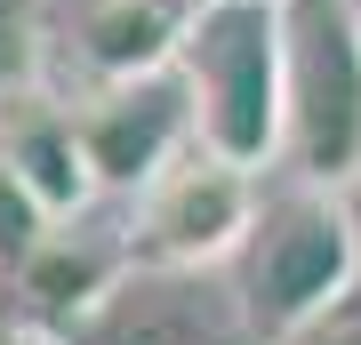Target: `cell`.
<instances>
[{
  "mask_svg": "<svg viewBox=\"0 0 361 345\" xmlns=\"http://www.w3.org/2000/svg\"><path fill=\"white\" fill-rule=\"evenodd\" d=\"M361 289V249H353V209L337 185L289 177L265 193L257 225H249L241 257H233V297H241V329L257 345L297 337L313 313Z\"/></svg>",
  "mask_w": 361,
  "mask_h": 345,
  "instance_id": "6da1fadb",
  "label": "cell"
},
{
  "mask_svg": "<svg viewBox=\"0 0 361 345\" xmlns=\"http://www.w3.org/2000/svg\"><path fill=\"white\" fill-rule=\"evenodd\" d=\"M177 73L209 153L281 169V0H193Z\"/></svg>",
  "mask_w": 361,
  "mask_h": 345,
  "instance_id": "7a4b0ae2",
  "label": "cell"
},
{
  "mask_svg": "<svg viewBox=\"0 0 361 345\" xmlns=\"http://www.w3.org/2000/svg\"><path fill=\"white\" fill-rule=\"evenodd\" d=\"M281 177H361V0H281Z\"/></svg>",
  "mask_w": 361,
  "mask_h": 345,
  "instance_id": "3957f363",
  "label": "cell"
},
{
  "mask_svg": "<svg viewBox=\"0 0 361 345\" xmlns=\"http://www.w3.org/2000/svg\"><path fill=\"white\" fill-rule=\"evenodd\" d=\"M265 209V177L209 145H185L177 161L161 169L153 185L129 201V241L137 273H209V265H233Z\"/></svg>",
  "mask_w": 361,
  "mask_h": 345,
  "instance_id": "277c9868",
  "label": "cell"
},
{
  "mask_svg": "<svg viewBox=\"0 0 361 345\" xmlns=\"http://www.w3.org/2000/svg\"><path fill=\"white\" fill-rule=\"evenodd\" d=\"M73 128L97 161V185L104 193H137L161 177L185 145H201L193 128V97H185V73L161 64V73H137V80H97V89H73Z\"/></svg>",
  "mask_w": 361,
  "mask_h": 345,
  "instance_id": "5b68a950",
  "label": "cell"
},
{
  "mask_svg": "<svg viewBox=\"0 0 361 345\" xmlns=\"http://www.w3.org/2000/svg\"><path fill=\"white\" fill-rule=\"evenodd\" d=\"M0 161L40 193V209H49L56 225H80L97 209V193H104L89 145H80V128H73V104L56 89L0 104Z\"/></svg>",
  "mask_w": 361,
  "mask_h": 345,
  "instance_id": "8992f818",
  "label": "cell"
},
{
  "mask_svg": "<svg viewBox=\"0 0 361 345\" xmlns=\"http://www.w3.org/2000/svg\"><path fill=\"white\" fill-rule=\"evenodd\" d=\"M185 16H193V0H73V64H80L73 89L177 64ZM73 89H56V97H73Z\"/></svg>",
  "mask_w": 361,
  "mask_h": 345,
  "instance_id": "52a82bcc",
  "label": "cell"
},
{
  "mask_svg": "<svg viewBox=\"0 0 361 345\" xmlns=\"http://www.w3.org/2000/svg\"><path fill=\"white\" fill-rule=\"evenodd\" d=\"M129 273H137V257L129 241H97V233H73V225H56L49 241L32 249V265L16 273V297H25V321H49V329H73V321H89L104 313L121 289H129Z\"/></svg>",
  "mask_w": 361,
  "mask_h": 345,
  "instance_id": "ba28073f",
  "label": "cell"
},
{
  "mask_svg": "<svg viewBox=\"0 0 361 345\" xmlns=\"http://www.w3.org/2000/svg\"><path fill=\"white\" fill-rule=\"evenodd\" d=\"M49 8L56 0H0V104L49 89Z\"/></svg>",
  "mask_w": 361,
  "mask_h": 345,
  "instance_id": "9c48e42d",
  "label": "cell"
},
{
  "mask_svg": "<svg viewBox=\"0 0 361 345\" xmlns=\"http://www.w3.org/2000/svg\"><path fill=\"white\" fill-rule=\"evenodd\" d=\"M49 233H56V217L40 209V193L16 177L8 161H0V289H8L16 273L32 265V249L49 241Z\"/></svg>",
  "mask_w": 361,
  "mask_h": 345,
  "instance_id": "30bf717a",
  "label": "cell"
},
{
  "mask_svg": "<svg viewBox=\"0 0 361 345\" xmlns=\"http://www.w3.org/2000/svg\"><path fill=\"white\" fill-rule=\"evenodd\" d=\"M281 345H361V289L353 297H337L329 313H313L297 337H281Z\"/></svg>",
  "mask_w": 361,
  "mask_h": 345,
  "instance_id": "8fae6325",
  "label": "cell"
},
{
  "mask_svg": "<svg viewBox=\"0 0 361 345\" xmlns=\"http://www.w3.org/2000/svg\"><path fill=\"white\" fill-rule=\"evenodd\" d=\"M0 345H73V337H65V329H49V321H25V313L8 321V313H0Z\"/></svg>",
  "mask_w": 361,
  "mask_h": 345,
  "instance_id": "7c38bea8",
  "label": "cell"
},
{
  "mask_svg": "<svg viewBox=\"0 0 361 345\" xmlns=\"http://www.w3.org/2000/svg\"><path fill=\"white\" fill-rule=\"evenodd\" d=\"M345 209H353V249H361V177L345 185Z\"/></svg>",
  "mask_w": 361,
  "mask_h": 345,
  "instance_id": "4fadbf2b",
  "label": "cell"
}]
</instances>
